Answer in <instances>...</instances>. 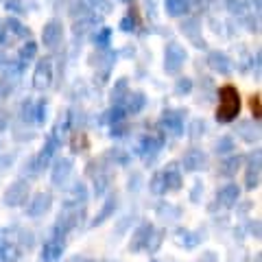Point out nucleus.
<instances>
[{"mask_svg": "<svg viewBox=\"0 0 262 262\" xmlns=\"http://www.w3.org/2000/svg\"><path fill=\"white\" fill-rule=\"evenodd\" d=\"M241 114V92L232 83H225L219 88V105H216V120L227 125L238 118Z\"/></svg>", "mask_w": 262, "mask_h": 262, "instance_id": "obj_1", "label": "nucleus"}, {"mask_svg": "<svg viewBox=\"0 0 262 262\" xmlns=\"http://www.w3.org/2000/svg\"><path fill=\"white\" fill-rule=\"evenodd\" d=\"M151 234H153V225L142 223L140 227L136 229V234H134V243L129 245V249H131V251H140V249H144V247H149Z\"/></svg>", "mask_w": 262, "mask_h": 262, "instance_id": "obj_2", "label": "nucleus"}, {"mask_svg": "<svg viewBox=\"0 0 262 262\" xmlns=\"http://www.w3.org/2000/svg\"><path fill=\"white\" fill-rule=\"evenodd\" d=\"M27 194H29V186L27 184H13L9 190H7L5 194V199H7V206H20V203L27 201Z\"/></svg>", "mask_w": 262, "mask_h": 262, "instance_id": "obj_3", "label": "nucleus"}, {"mask_svg": "<svg viewBox=\"0 0 262 262\" xmlns=\"http://www.w3.org/2000/svg\"><path fill=\"white\" fill-rule=\"evenodd\" d=\"M63 253V243L61 241H48L44 245V251H42V262H57Z\"/></svg>", "mask_w": 262, "mask_h": 262, "instance_id": "obj_4", "label": "nucleus"}, {"mask_svg": "<svg viewBox=\"0 0 262 262\" xmlns=\"http://www.w3.org/2000/svg\"><path fill=\"white\" fill-rule=\"evenodd\" d=\"M238 194H241V188L236 186V184H227V186H223L219 190V201L223 203V206H234L236 201H238Z\"/></svg>", "mask_w": 262, "mask_h": 262, "instance_id": "obj_5", "label": "nucleus"}, {"mask_svg": "<svg viewBox=\"0 0 262 262\" xmlns=\"http://www.w3.org/2000/svg\"><path fill=\"white\" fill-rule=\"evenodd\" d=\"M51 208V194H37L35 201L29 203V214L31 216H39Z\"/></svg>", "mask_w": 262, "mask_h": 262, "instance_id": "obj_6", "label": "nucleus"}, {"mask_svg": "<svg viewBox=\"0 0 262 262\" xmlns=\"http://www.w3.org/2000/svg\"><path fill=\"white\" fill-rule=\"evenodd\" d=\"M184 164H186V168H188V170H199V168L206 166V155H203L201 151L192 149V151H188V153H186Z\"/></svg>", "mask_w": 262, "mask_h": 262, "instance_id": "obj_7", "label": "nucleus"}, {"mask_svg": "<svg viewBox=\"0 0 262 262\" xmlns=\"http://www.w3.org/2000/svg\"><path fill=\"white\" fill-rule=\"evenodd\" d=\"M164 182H166V190H179L182 188V177H179L177 170H166Z\"/></svg>", "mask_w": 262, "mask_h": 262, "instance_id": "obj_8", "label": "nucleus"}, {"mask_svg": "<svg viewBox=\"0 0 262 262\" xmlns=\"http://www.w3.org/2000/svg\"><path fill=\"white\" fill-rule=\"evenodd\" d=\"M149 188H151V192H155V194H164V192H166V182H164V173H158V175H155V177L151 179Z\"/></svg>", "mask_w": 262, "mask_h": 262, "instance_id": "obj_9", "label": "nucleus"}, {"mask_svg": "<svg viewBox=\"0 0 262 262\" xmlns=\"http://www.w3.org/2000/svg\"><path fill=\"white\" fill-rule=\"evenodd\" d=\"M68 173H70V160H61V164H57V168H55V173H53V182L57 184V182H59V177L63 179Z\"/></svg>", "mask_w": 262, "mask_h": 262, "instance_id": "obj_10", "label": "nucleus"}, {"mask_svg": "<svg viewBox=\"0 0 262 262\" xmlns=\"http://www.w3.org/2000/svg\"><path fill=\"white\" fill-rule=\"evenodd\" d=\"M249 107H251V114H253V118H260V114H262V101H260V94L256 92L251 98H249Z\"/></svg>", "mask_w": 262, "mask_h": 262, "instance_id": "obj_11", "label": "nucleus"}, {"mask_svg": "<svg viewBox=\"0 0 262 262\" xmlns=\"http://www.w3.org/2000/svg\"><path fill=\"white\" fill-rule=\"evenodd\" d=\"M158 146H160V142H155L153 138H146V140L142 142V149H140V153H142V155H149V153L153 155V153H158V151H160Z\"/></svg>", "mask_w": 262, "mask_h": 262, "instance_id": "obj_12", "label": "nucleus"}, {"mask_svg": "<svg viewBox=\"0 0 262 262\" xmlns=\"http://www.w3.org/2000/svg\"><path fill=\"white\" fill-rule=\"evenodd\" d=\"M114 208H116V199H110V201H107V206H105V208H103V212H101V214H98V216H96V221H94V225H101V223H103V221H105V219H107V214H110V212H114Z\"/></svg>", "mask_w": 262, "mask_h": 262, "instance_id": "obj_13", "label": "nucleus"}, {"mask_svg": "<svg viewBox=\"0 0 262 262\" xmlns=\"http://www.w3.org/2000/svg\"><path fill=\"white\" fill-rule=\"evenodd\" d=\"M219 153H229L232 151V140H229V138H223V140L219 142V149H216Z\"/></svg>", "mask_w": 262, "mask_h": 262, "instance_id": "obj_14", "label": "nucleus"}, {"mask_svg": "<svg viewBox=\"0 0 262 262\" xmlns=\"http://www.w3.org/2000/svg\"><path fill=\"white\" fill-rule=\"evenodd\" d=\"M151 262H158V260H151Z\"/></svg>", "mask_w": 262, "mask_h": 262, "instance_id": "obj_15", "label": "nucleus"}]
</instances>
